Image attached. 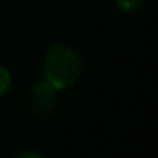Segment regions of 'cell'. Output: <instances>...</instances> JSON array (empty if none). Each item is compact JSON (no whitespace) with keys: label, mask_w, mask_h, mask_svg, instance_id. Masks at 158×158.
Returning <instances> with one entry per match:
<instances>
[{"label":"cell","mask_w":158,"mask_h":158,"mask_svg":"<svg viewBox=\"0 0 158 158\" xmlns=\"http://www.w3.org/2000/svg\"><path fill=\"white\" fill-rule=\"evenodd\" d=\"M44 80L56 90L72 87L83 72V61L73 48L66 44H55L44 56Z\"/></svg>","instance_id":"cell-1"},{"label":"cell","mask_w":158,"mask_h":158,"mask_svg":"<svg viewBox=\"0 0 158 158\" xmlns=\"http://www.w3.org/2000/svg\"><path fill=\"white\" fill-rule=\"evenodd\" d=\"M58 106V90L48 82L41 80L32 87L29 94V107L39 117L49 116Z\"/></svg>","instance_id":"cell-2"},{"label":"cell","mask_w":158,"mask_h":158,"mask_svg":"<svg viewBox=\"0 0 158 158\" xmlns=\"http://www.w3.org/2000/svg\"><path fill=\"white\" fill-rule=\"evenodd\" d=\"M114 4L123 12H134L143 7L144 0H114Z\"/></svg>","instance_id":"cell-3"},{"label":"cell","mask_w":158,"mask_h":158,"mask_svg":"<svg viewBox=\"0 0 158 158\" xmlns=\"http://www.w3.org/2000/svg\"><path fill=\"white\" fill-rule=\"evenodd\" d=\"M10 73H9V70L5 68V66L0 65V95H4V94L9 92V89H10Z\"/></svg>","instance_id":"cell-4"},{"label":"cell","mask_w":158,"mask_h":158,"mask_svg":"<svg viewBox=\"0 0 158 158\" xmlns=\"http://www.w3.org/2000/svg\"><path fill=\"white\" fill-rule=\"evenodd\" d=\"M15 158H43L39 153H36V151H24V153L17 155Z\"/></svg>","instance_id":"cell-5"}]
</instances>
